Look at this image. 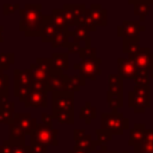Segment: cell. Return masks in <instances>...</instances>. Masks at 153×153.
I'll return each mask as SVG.
<instances>
[{"label": "cell", "instance_id": "cell-11", "mask_svg": "<svg viewBox=\"0 0 153 153\" xmlns=\"http://www.w3.org/2000/svg\"><path fill=\"white\" fill-rule=\"evenodd\" d=\"M72 43L78 44L81 49L85 48V45L88 48L91 47V38L88 36V31L86 27H84L82 25H78L72 32H69V41Z\"/></svg>", "mask_w": 153, "mask_h": 153}, {"label": "cell", "instance_id": "cell-18", "mask_svg": "<svg viewBox=\"0 0 153 153\" xmlns=\"http://www.w3.org/2000/svg\"><path fill=\"white\" fill-rule=\"evenodd\" d=\"M50 65H51V71H56V72L66 71L68 68V54L55 53L50 59Z\"/></svg>", "mask_w": 153, "mask_h": 153}, {"label": "cell", "instance_id": "cell-20", "mask_svg": "<svg viewBox=\"0 0 153 153\" xmlns=\"http://www.w3.org/2000/svg\"><path fill=\"white\" fill-rule=\"evenodd\" d=\"M69 41V31L68 29H57L56 32L53 36V47L57 45H66V43Z\"/></svg>", "mask_w": 153, "mask_h": 153}, {"label": "cell", "instance_id": "cell-8", "mask_svg": "<svg viewBox=\"0 0 153 153\" xmlns=\"http://www.w3.org/2000/svg\"><path fill=\"white\" fill-rule=\"evenodd\" d=\"M85 6L82 4H66L63 6V13L67 26H78L84 17Z\"/></svg>", "mask_w": 153, "mask_h": 153}, {"label": "cell", "instance_id": "cell-10", "mask_svg": "<svg viewBox=\"0 0 153 153\" xmlns=\"http://www.w3.org/2000/svg\"><path fill=\"white\" fill-rule=\"evenodd\" d=\"M141 31H145V26L137 20H124L117 27V33L120 37H123V39L139 38V33Z\"/></svg>", "mask_w": 153, "mask_h": 153}, {"label": "cell", "instance_id": "cell-19", "mask_svg": "<svg viewBox=\"0 0 153 153\" xmlns=\"http://www.w3.org/2000/svg\"><path fill=\"white\" fill-rule=\"evenodd\" d=\"M44 23L42 25V38L43 41H51L53 39V36L54 33L56 32L57 30V26L53 19V16L50 17H44Z\"/></svg>", "mask_w": 153, "mask_h": 153}, {"label": "cell", "instance_id": "cell-21", "mask_svg": "<svg viewBox=\"0 0 153 153\" xmlns=\"http://www.w3.org/2000/svg\"><path fill=\"white\" fill-rule=\"evenodd\" d=\"M96 115H97V109L93 108L90 102L85 103V105L81 108V110L79 112V117L82 118L85 121V123H87V124L91 123V120H93L96 117Z\"/></svg>", "mask_w": 153, "mask_h": 153}, {"label": "cell", "instance_id": "cell-9", "mask_svg": "<svg viewBox=\"0 0 153 153\" xmlns=\"http://www.w3.org/2000/svg\"><path fill=\"white\" fill-rule=\"evenodd\" d=\"M23 24H26L29 26L27 32H33V35H37L41 27V6L39 5H32L27 6L25 10V16L23 17Z\"/></svg>", "mask_w": 153, "mask_h": 153}, {"label": "cell", "instance_id": "cell-30", "mask_svg": "<svg viewBox=\"0 0 153 153\" xmlns=\"http://www.w3.org/2000/svg\"><path fill=\"white\" fill-rule=\"evenodd\" d=\"M142 142H148V143H153V130H146L145 133V137Z\"/></svg>", "mask_w": 153, "mask_h": 153}, {"label": "cell", "instance_id": "cell-26", "mask_svg": "<svg viewBox=\"0 0 153 153\" xmlns=\"http://www.w3.org/2000/svg\"><path fill=\"white\" fill-rule=\"evenodd\" d=\"M96 134H97V140H96L97 145H106V142L110 141L112 137L111 134H109L108 131H105L103 129H98Z\"/></svg>", "mask_w": 153, "mask_h": 153}, {"label": "cell", "instance_id": "cell-5", "mask_svg": "<svg viewBox=\"0 0 153 153\" xmlns=\"http://www.w3.org/2000/svg\"><path fill=\"white\" fill-rule=\"evenodd\" d=\"M74 93L67 91H54L53 94V114L54 116L62 112H73Z\"/></svg>", "mask_w": 153, "mask_h": 153}, {"label": "cell", "instance_id": "cell-1", "mask_svg": "<svg viewBox=\"0 0 153 153\" xmlns=\"http://www.w3.org/2000/svg\"><path fill=\"white\" fill-rule=\"evenodd\" d=\"M151 91L149 86L135 85L134 90L128 93V106L134 110V112L142 114L151 105Z\"/></svg>", "mask_w": 153, "mask_h": 153}, {"label": "cell", "instance_id": "cell-32", "mask_svg": "<svg viewBox=\"0 0 153 153\" xmlns=\"http://www.w3.org/2000/svg\"><path fill=\"white\" fill-rule=\"evenodd\" d=\"M69 153H90V151H87V149H81V148H75V147H74V149L69 151Z\"/></svg>", "mask_w": 153, "mask_h": 153}, {"label": "cell", "instance_id": "cell-27", "mask_svg": "<svg viewBox=\"0 0 153 153\" xmlns=\"http://www.w3.org/2000/svg\"><path fill=\"white\" fill-rule=\"evenodd\" d=\"M134 153H153V143L141 142L135 147Z\"/></svg>", "mask_w": 153, "mask_h": 153}, {"label": "cell", "instance_id": "cell-22", "mask_svg": "<svg viewBox=\"0 0 153 153\" xmlns=\"http://www.w3.org/2000/svg\"><path fill=\"white\" fill-rule=\"evenodd\" d=\"M151 5L152 4L149 2V0H143V1L137 2V4L134 5V13L140 17V20L141 22L146 19V17H147V14L149 12Z\"/></svg>", "mask_w": 153, "mask_h": 153}, {"label": "cell", "instance_id": "cell-29", "mask_svg": "<svg viewBox=\"0 0 153 153\" xmlns=\"http://www.w3.org/2000/svg\"><path fill=\"white\" fill-rule=\"evenodd\" d=\"M32 151H33V153H45V147H44L43 145H41V143L33 142V145H32Z\"/></svg>", "mask_w": 153, "mask_h": 153}, {"label": "cell", "instance_id": "cell-28", "mask_svg": "<svg viewBox=\"0 0 153 153\" xmlns=\"http://www.w3.org/2000/svg\"><path fill=\"white\" fill-rule=\"evenodd\" d=\"M96 48H92V47H88V48H82L79 53V56L80 59H85V57H94L96 56Z\"/></svg>", "mask_w": 153, "mask_h": 153}, {"label": "cell", "instance_id": "cell-25", "mask_svg": "<svg viewBox=\"0 0 153 153\" xmlns=\"http://www.w3.org/2000/svg\"><path fill=\"white\" fill-rule=\"evenodd\" d=\"M55 118L61 124H73L74 123V112H62L55 115Z\"/></svg>", "mask_w": 153, "mask_h": 153}, {"label": "cell", "instance_id": "cell-24", "mask_svg": "<svg viewBox=\"0 0 153 153\" xmlns=\"http://www.w3.org/2000/svg\"><path fill=\"white\" fill-rule=\"evenodd\" d=\"M134 81L135 85H140V86H148L149 85V74L146 72H137L134 75Z\"/></svg>", "mask_w": 153, "mask_h": 153}, {"label": "cell", "instance_id": "cell-7", "mask_svg": "<svg viewBox=\"0 0 153 153\" xmlns=\"http://www.w3.org/2000/svg\"><path fill=\"white\" fill-rule=\"evenodd\" d=\"M57 131L48 126H37L35 133L32 135V142L41 143L43 146L47 145H57L56 139Z\"/></svg>", "mask_w": 153, "mask_h": 153}, {"label": "cell", "instance_id": "cell-33", "mask_svg": "<svg viewBox=\"0 0 153 153\" xmlns=\"http://www.w3.org/2000/svg\"><path fill=\"white\" fill-rule=\"evenodd\" d=\"M127 1H128L129 4H134V5H135V4H137V2H141V1H143V0H127Z\"/></svg>", "mask_w": 153, "mask_h": 153}, {"label": "cell", "instance_id": "cell-13", "mask_svg": "<svg viewBox=\"0 0 153 153\" xmlns=\"http://www.w3.org/2000/svg\"><path fill=\"white\" fill-rule=\"evenodd\" d=\"M123 78L120 74H110L108 82L106 98L110 97H123Z\"/></svg>", "mask_w": 153, "mask_h": 153}, {"label": "cell", "instance_id": "cell-17", "mask_svg": "<svg viewBox=\"0 0 153 153\" xmlns=\"http://www.w3.org/2000/svg\"><path fill=\"white\" fill-rule=\"evenodd\" d=\"M47 87L51 91H63L65 88V74H62V72H56V71H51L50 76L48 79V84Z\"/></svg>", "mask_w": 153, "mask_h": 153}, {"label": "cell", "instance_id": "cell-31", "mask_svg": "<svg viewBox=\"0 0 153 153\" xmlns=\"http://www.w3.org/2000/svg\"><path fill=\"white\" fill-rule=\"evenodd\" d=\"M43 118H45L44 122L47 123V126L48 127H51V116L50 115H47V114H43Z\"/></svg>", "mask_w": 153, "mask_h": 153}, {"label": "cell", "instance_id": "cell-3", "mask_svg": "<svg viewBox=\"0 0 153 153\" xmlns=\"http://www.w3.org/2000/svg\"><path fill=\"white\" fill-rule=\"evenodd\" d=\"M111 135H122L128 129V120L123 117L121 112H103L102 114V128Z\"/></svg>", "mask_w": 153, "mask_h": 153}, {"label": "cell", "instance_id": "cell-14", "mask_svg": "<svg viewBox=\"0 0 153 153\" xmlns=\"http://www.w3.org/2000/svg\"><path fill=\"white\" fill-rule=\"evenodd\" d=\"M117 63H118V74L124 79H133L135 73H136V66H135V62L127 57H120L117 60Z\"/></svg>", "mask_w": 153, "mask_h": 153}, {"label": "cell", "instance_id": "cell-15", "mask_svg": "<svg viewBox=\"0 0 153 153\" xmlns=\"http://www.w3.org/2000/svg\"><path fill=\"white\" fill-rule=\"evenodd\" d=\"M145 133H146V127L142 123H136L131 127L130 129V136H129V141L128 145L129 146H134L136 147L137 145H140L143 141L145 137Z\"/></svg>", "mask_w": 153, "mask_h": 153}, {"label": "cell", "instance_id": "cell-35", "mask_svg": "<svg viewBox=\"0 0 153 153\" xmlns=\"http://www.w3.org/2000/svg\"><path fill=\"white\" fill-rule=\"evenodd\" d=\"M149 2H151V4H153V0H149Z\"/></svg>", "mask_w": 153, "mask_h": 153}, {"label": "cell", "instance_id": "cell-6", "mask_svg": "<svg viewBox=\"0 0 153 153\" xmlns=\"http://www.w3.org/2000/svg\"><path fill=\"white\" fill-rule=\"evenodd\" d=\"M128 57L135 62L137 72L148 73L151 67L153 66V53L151 51V49L148 47H143V48L140 47L135 54L129 55Z\"/></svg>", "mask_w": 153, "mask_h": 153}, {"label": "cell", "instance_id": "cell-16", "mask_svg": "<svg viewBox=\"0 0 153 153\" xmlns=\"http://www.w3.org/2000/svg\"><path fill=\"white\" fill-rule=\"evenodd\" d=\"M85 84V78H82L80 74L78 75H65V88L63 91L74 93L75 91H79L80 87Z\"/></svg>", "mask_w": 153, "mask_h": 153}, {"label": "cell", "instance_id": "cell-34", "mask_svg": "<svg viewBox=\"0 0 153 153\" xmlns=\"http://www.w3.org/2000/svg\"><path fill=\"white\" fill-rule=\"evenodd\" d=\"M148 74H149V78H151V79H153V66L151 67V69H149Z\"/></svg>", "mask_w": 153, "mask_h": 153}, {"label": "cell", "instance_id": "cell-23", "mask_svg": "<svg viewBox=\"0 0 153 153\" xmlns=\"http://www.w3.org/2000/svg\"><path fill=\"white\" fill-rule=\"evenodd\" d=\"M53 19H54L57 29H68L63 10H54L53 11Z\"/></svg>", "mask_w": 153, "mask_h": 153}, {"label": "cell", "instance_id": "cell-12", "mask_svg": "<svg viewBox=\"0 0 153 153\" xmlns=\"http://www.w3.org/2000/svg\"><path fill=\"white\" fill-rule=\"evenodd\" d=\"M74 141H75V148L87 149L90 152L96 151V148H97L96 140H92L91 135L86 134L81 129H75L74 130Z\"/></svg>", "mask_w": 153, "mask_h": 153}, {"label": "cell", "instance_id": "cell-2", "mask_svg": "<svg viewBox=\"0 0 153 153\" xmlns=\"http://www.w3.org/2000/svg\"><path fill=\"white\" fill-rule=\"evenodd\" d=\"M80 25L87 29V31H96L97 26L106 25V10L99 4H92L88 10H85Z\"/></svg>", "mask_w": 153, "mask_h": 153}, {"label": "cell", "instance_id": "cell-4", "mask_svg": "<svg viewBox=\"0 0 153 153\" xmlns=\"http://www.w3.org/2000/svg\"><path fill=\"white\" fill-rule=\"evenodd\" d=\"M100 62L102 60L98 57H85L81 59L80 62L74 63V69L79 72V74L85 78V79H91V80H96V78L98 75H100Z\"/></svg>", "mask_w": 153, "mask_h": 153}]
</instances>
